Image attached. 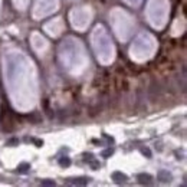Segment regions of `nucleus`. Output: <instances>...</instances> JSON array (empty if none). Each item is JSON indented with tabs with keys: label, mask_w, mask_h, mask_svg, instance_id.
I'll use <instances>...</instances> for the list:
<instances>
[{
	"label": "nucleus",
	"mask_w": 187,
	"mask_h": 187,
	"mask_svg": "<svg viewBox=\"0 0 187 187\" xmlns=\"http://www.w3.org/2000/svg\"><path fill=\"white\" fill-rule=\"evenodd\" d=\"M59 164L62 167H68L71 164V160H69V157H62V158H59Z\"/></svg>",
	"instance_id": "obj_5"
},
{
	"label": "nucleus",
	"mask_w": 187,
	"mask_h": 187,
	"mask_svg": "<svg viewBox=\"0 0 187 187\" xmlns=\"http://www.w3.org/2000/svg\"><path fill=\"white\" fill-rule=\"evenodd\" d=\"M91 179H86V177H82V179H68L66 183L68 184H76V186H85L88 184Z\"/></svg>",
	"instance_id": "obj_1"
},
{
	"label": "nucleus",
	"mask_w": 187,
	"mask_h": 187,
	"mask_svg": "<svg viewBox=\"0 0 187 187\" xmlns=\"http://www.w3.org/2000/svg\"><path fill=\"white\" fill-rule=\"evenodd\" d=\"M158 179L161 181H170V180H171V176L169 174V171H164V170H161V171H160V174H158Z\"/></svg>",
	"instance_id": "obj_4"
},
{
	"label": "nucleus",
	"mask_w": 187,
	"mask_h": 187,
	"mask_svg": "<svg viewBox=\"0 0 187 187\" xmlns=\"http://www.w3.org/2000/svg\"><path fill=\"white\" fill-rule=\"evenodd\" d=\"M110 154H112V150H106V151L104 153V157H106V155H110Z\"/></svg>",
	"instance_id": "obj_8"
},
{
	"label": "nucleus",
	"mask_w": 187,
	"mask_h": 187,
	"mask_svg": "<svg viewBox=\"0 0 187 187\" xmlns=\"http://www.w3.org/2000/svg\"><path fill=\"white\" fill-rule=\"evenodd\" d=\"M112 179H114V180H115V183H118V184H121V183H125V181L128 180V177L125 176V174L120 173V171H115V173L112 174Z\"/></svg>",
	"instance_id": "obj_2"
},
{
	"label": "nucleus",
	"mask_w": 187,
	"mask_h": 187,
	"mask_svg": "<svg viewBox=\"0 0 187 187\" xmlns=\"http://www.w3.org/2000/svg\"><path fill=\"white\" fill-rule=\"evenodd\" d=\"M40 184H42V186H55V181L53 180H42L40 181Z\"/></svg>",
	"instance_id": "obj_7"
},
{
	"label": "nucleus",
	"mask_w": 187,
	"mask_h": 187,
	"mask_svg": "<svg viewBox=\"0 0 187 187\" xmlns=\"http://www.w3.org/2000/svg\"><path fill=\"white\" fill-rule=\"evenodd\" d=\"M137 179L141 184H151L153 183V177L150 176V174H138Z\"/></svg>",
	"instance_id": "obj_3"
},
{
	"label": "nucleus",
	"mask_w": 187,
	"mask_h": 187,
	"mask_svg": "<svg viewBox=\"0 0 187 187\" xmlns=\"http://www.w3.org/2000/svg\"><path fill=\"white\" fill-rule=\"evenodd\" d=\"M28 169H29V164L23 163V164H20V166L18 167V171L19 173H25V171H28Z\"/></svg>",
	"instance_id": "obj_6"
}]
</instances>
